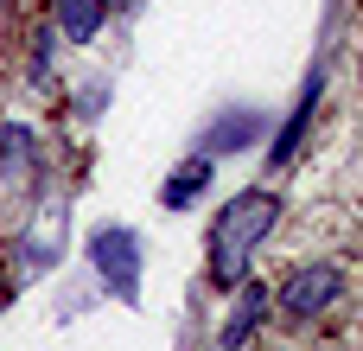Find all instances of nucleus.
Here are the masks:
<instances>
[{"instance_id":"5","label":"nucleus","mask_w":363,"mask_h":351,"mask_svg":"<svg viewBox=\"0 0 363 351\" xmlns=\"http://www.w3.org/2000/svg\"><path fill=\"white\" fill-rule=\"evenodd\" d=\"M319 96H325V70H313V77H306V90H300V102H294V115L274 128V141H268V166H287V160H294V147H300V141H306V128H313Z\"/></svg>"},{"instance_id":"2","label":"nucleus","mask_w":363,"mask_h":351,"mask_svg":"<svg viewBox=\"0 0 363 351\" xmlns=\"http://www.w3.org/2000/svg\"><path fill=\"white\" fill-rule=\"evenodd\" d=\"M345 301V269L338 262H300L287 281H281V313L287 320H319Z\"/></svg>"},{"instance_id":"6","label":"nucleus","mask_w":363,"mask_h":351,"mask_svg":"<svg viewBox=\"0 0 363 351\" xmlns=\"http://www.w3.org/2000/svg\"><path fill=\"white\" fill-rule=\"evenodd\" d=\"M108 6L115 0H51V26H57L64 45H89L108 26Z\"/></svg>"},{"instance_id":"1","label":"nucleus","mask_w":363,"mask_h":351,"mask_svg":"<svg viewBox=\"0 0 363 351\" xmlns=\"http://www.w3.org/2000/svg\"><path fill=\"white\" fill-rule=\"evenodd\" d=\"M274 224H281V192L242 185L236 198H223V211H217V224H211V281H217V288H236V281L249 275L255 249L274 237Z\"/></svg>"},{"instance_id":"3","label":"nucleus","mask_w":363,"mask_h":351,"mask_svg":"<svg viewBox=\"0 0 363 351\" xmlns=\"http://www.w3.org/2000/svg\"><path fill=\"white\" fill-rule=\"evenodd\" d=\"M89 262L102 269V281H108L121 301H134V294H140V237H134V230H96Z\"/></svg>"},{"instance_id":"10","label":"nucleus","mask_w":363,"mask_h":351,"mask_svg":"<svg viewBox=\"0 0 363 351\" xmlns=\"http://www.w3.org/2000/svg\"><path fill=\"white\" fill-rule=\"evenodd\" d=\"M204 185H211V153H191V160H185V166L160 185V205H166V211H185Z\"/></svg>"},{"instance_id":"4","label":"nucleus","mask_w":363,"mask_h":351,"mask_svg":"<svg viewBox=\"0 0 363 351\" xmlns=\"http://www.w3.org/2000/svg\"><path fill=\"white\" fill-rule=\"evenodd\" d=\"M268 307H274V294L268 288H255L249 275L236 281V307H230V320H223V351H249V339L262 333V320H268Z\"/></svg>"},{"instance_id":"8","label":"nucleus","mask_w":363,"mask_h":351,"mask_svg":"<svg viewBox=\"0 0 363 351\" xmlns=\"http://www.w3.org/2000/svg\"><path fill=\"white\" fill-rule=\"evenodd\" d=\"M32 173H38V153H32V128H0V179L6 185H32Z\"/></svg>"},{"instance_id":"9","label":"nucleus","mask_w":363,"mask_h":351,"mask_svg":"<svg viewBox=\"0 0 363 351\" xmlns=\"http://www.w3.org/2000/svg\"><path fill=\"white\" fill-rule=\"evenodd\" d=\"M255 134H262V115H255V109H230L217 128H204V147H198V153H236V147H249Z\"/></svg>"},{"instance_id":"7","label":"nucleus","mask_w":363,"mask_h":351,"mask_svg":"<svg viewBox=\"0 0 363 351\" xmlns=\"http://www.w3.org/2000/svg\"><path fill=\"white\" fill-rule=\"evenodd\" d=\"M57 237H64V205H57V198H45L38 224L26 230V256H19V275H38L45 262H57Z\"/></svg>"}]
</instances>
